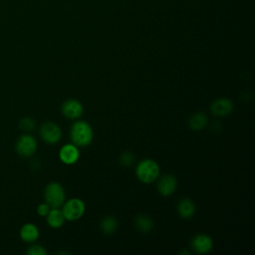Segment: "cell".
Wrapping results in <instances>:
<instances>
[{"instance_id": "1", "label": "cell", "mask_w": 255, "mask_h": 255, "mask_svg": "<svg viewBox=\"0 0 255 255\" xmlns=\"http://www.w3.org/2000/svg\"><path fill=\"white\" fill-rule=\"evenodd\" d=\"M71 138L77 146L89 145L93 139V129L91 126L84 121L76 122L71 128Z\"/></svg>"}, {"instance_id": "2", "label": "cell", "mask_w": 255, "mask_h": 255, "mask_svg": "<svg viewBox=\"0 0 255 255\" xmlns=\"http://www.w3.org/2000/svg\"><path fill=\"white\" fill-rule=\"evenodd\" d=\"M136 176L143 183H150L154 181L159 174V166L152 159H144L136 166Z\"/></svg>"}, {"instance_id": "3", "label": "cell", "mask_w": 255, "mask_h": 255, "mask_svg": "<svg viewBox=\"0 0 255 255\" xmlns=\"http://www.w3.org/2000/svg\"><path fill=\"white\" fill-rule=\"evenodd\" d=\"M46 203L52 208H58L63 205L65 201V190L58 182H50L44 191Z\"/></svg>"}, {"instance_id": "4", "label": "cell", "mask_w": 255, "mask_h": 255, "mask_svg": "<svg viewBox=\"0 0 255 255\" xmlns=\"http://www.w3.org/2000/svg\"><path fill=\"white\" fill-rule=\"evenodd\" d=\"M15 149L19 155L29 157L33 155L37 149V140L31 134H22L16 141Z\"/></svg>"}, {"instance_id": "5", "label": "cell", "mask_w": 255, "mask_h": 255, "mask_svg": "<svg viewBox=\"0 0 255 255\" xmlns=\"http://www.w3.org/2000/svg\"><path fill=\"white\" fill-rule=\"evenodd\" d=\"M64 217L68 220H77L85 212V203L79 198H73L64 204L62 210Z\"/></svg>"}, {"instance_id": "6", "label": "cell", "mask_w": 255, "mask_h": 255, "mask_svg": "<svg viewBox=\"0 0 255 255\" xmlns=\"http://www.w3.org/2000/svg\"><path fill=\"white\" fill-rule=\"evenodd\" d=\"M40 135L42 139L48 143H56L61 139L62 132L60 128L51 122H47L43 124L40 128Z\"/></svg>"}, {"instance_id": "7", "label": "cell", "mask_w": 255, "mask_h": 255, "mask_svg": "<svg viewBox=\"0 0 255 255\" xmlns=\"http://www.w3.org/2000/svg\"><path fill=\"white\" fill-rule=\"evenodd\" d=\"M191 246L196 253L204 254L212 249L213 242L209 236L204 234H198L192 238Z\"/></svg>"}, {"instance_id": "8", "label": "cell", "mask_w": 255, "mask_h": 255, "mask_svg": "<svg viewBox=\"0 0 255 255\" xmlns=\"http://www.w3.org/2000/svg\"><path fill=\"white\" fill-rule=\"evenodd\" d=\"M80 151L75 144H66L61 147L59 152L60 159L66 164H73L78 161Z\"/></svg>"}, {"instance_id": "9", "label": "cell", "mask_w": 255, "mask_h": 255, "mask_svg": "<svg viewBox=\"0 0 255 255\" xmlns=\"http://www.w3.org/2000/svg\"><path fill=\"white\" fill-rule=\"evenodd\" d=\"M62 113L69 119H77L83 114V106L76 100H68L62 106Z\"/></svg>"}, {"instance_id": "10", "label": "cell", "mask_w": 255, "mask_h": 255, "mask_svg": "<svg viewBox=\"0 0 255 255\" xmlns=\"http://www.w3.org/2000/svg\"><path fill=\"white\" fill-rule=\"evenodd\" d=\"M175 188H176V179L171 174H165L164 176H162L157 184V189L159 193H161L164 196L172 194Z\"/></svg>"}, {"instance_id": "11", "label": "cell", "mask_w": 255, "mask_h": 255, "mask_svg": "<svg viewBox=\"0 0 255 255\" xmlns=\"http://www.w3.org/2000/svg\"><path fill=\"white\" fill-rule=\"evenodd\" d=\"M210 109L213 115L222 117L231 113L233 109V104L228 99H218L212 103Z\"/></svg>"}, {"instance_id": "12", "label": "cell", "mask_w": 255, "mask_h": 255, "mask_svg": "<svg viewBox=\"0 0 255 255\" xmlns=\"http://www.w3.org/2000/svg\"><path fill=\"white\" fill-rule=\"evenodd\" d=\"M20 237L24 242H35L39 238V229L33 223H26L20 229Z\"/></svg>"}, {"instance_id": "13", "label": "cell", "mask_w": 255, "mask_h": 255, "mask_svg": "<svg viewBox=\"0 0 255 255\" xmlns=\"http://www.w3.org/2000/svg\"><path fill=\"white\" fill-rule=\"evenodd\" d=\"M177 211L181 217L189 218L194 214V211H195L194 203L188 198L181 199L177 204Z\"/></svg>"}, {"instance_id": "14", "label": "cell", "mask_w": 255, "mask_h": 255, "mask_svg": "<svg viewBox=\"0 0 255 255\" xmlns=\"http://www.w3.org/2000/svg\"><path fill=\"white\" fill-rule=\"evenodd\" d=\"M64 214L58 208H53L47 214V222L53 228H59L64 224Z\"/></svg>"}, {"instance_id": "15", "label": "cell", "mask_w": 255, "mask_h": 255, "mask_svg": "<svg viewBox=\"0 0 255 255\" xmlns=\"http://www.w3.org/2000/svg\"><path fill=\"white\" fill-rule=\"evenodd\" d=\"M207 124V116L204 113H197L193 115L189 120V127L191 129H202Z\"/></svg>"}, {"instance_id": "16", "label": "cell", "mask_w": 255, "mask_h": 255, "mask_svg": "<svg viewBox=\"0 0 255 255\" xmlns=\"http://www.w3.org/2000/svg\"><path fill=\"white\" fill-rule=\"evenodd\" d=\"M135 226L141 232H148L153 227V222L150 217L146 215H137L135 218Z\"/></svg>"}, {"instance_id": "17", "label": "cell", "mask_w": 255, "mask_h": 255, "mask_svg": "<svg viewBox=\"0 0 255 255\" xmlns=\"http://www.w3.org/2000/svg\"><path fill=\"white\" fill-rule=\"evenodd\" d=\"M117 227H118V221L114 217H112V216L106 217L101 222V230L105 234H112V233H114L116 231Z\"/></svg>"}, {"instance_id": "18", "label": "cell", "mask_w": 255, "mask_h": 255, "mask_svg": "<svg viewBox=\"0 0 255 255\" xmlns=\"http://www.w3.org/2000/svg\"><path fill=\"white\" fill-rule=\"evenodd\" d=\"M19 127L24 130L30 131L33 130L35 128V122L31 118H23L19 122Z\"/></svg>"}, {"instance_id": "19", "label": "cell", "mask_w": 255, "mask_h": 255, "mask_svg": "<svg viewBox=\"0 0 255 255\" xmlns=\"http://www.w3.org/2000/svg\"><path fill=\"white\" fill-rule=\"evenodd\" d=\"M120 162L125 166H130L134 162V156L132 153L126 151V152L122 153V155L120 157Z\"/></svg>"}, {"instance_id": "20", "label": "cell", "mask_w": 255, "mask_h": 255, "mask_svg": "<svg viewBox=\"0 0 255 255\" xmlns=\"http://www.w3.org/2000/svg\"><path fill=\"white\" fill-rule=\"evenodd\" d=\"M27 254H29V255H46L47 251L42 245L35 244V245L30 246L27 249Z\"/></svg>"}, {"instance_id": "21", "label": "cell", "mask_w": 255, "mask_h": 255, "mask_svg": "<svg viewBox=\"0 0 255 255\" xmlns=\"http://www.w3.org/2000/svg\"><path fill=\"white\" fill-rule=\"evenodd\" d=\"M50 210H51V207L48 203H41L37 207V213L40 216H47V214L49 213Z\"/></svg>"}]
</instances>
